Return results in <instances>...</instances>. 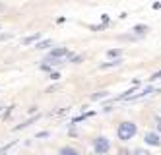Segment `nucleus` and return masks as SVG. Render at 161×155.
Wrapping results in <instances>:
<instances>
[{
	"mask_svg": "<svg viewBox=\"0 0 161 155\" xmlns=\"http://www.w3.org/2000/svg\"><path fill=\"white\" fill-rule=\"evenodd\" d=\"M136 132H138V126H136L134 122H122V124H119V130H117V134H119V138H120L122 141L134 138Z\"/></svg>",
	"mask_w": 161,
	"mask_h": 155,
	"instance_id": "obj_1",
	"label": "nucleus"
},
{
	"mask_svg": "<svg viewBox=\"0 0 161 155\" xmlns=\"http://www.w3.org/2000/svg\"><path fill=\"white\" fill-rule=\"evenodd\" d=\"M93 149H95V153H99V155L107 153V151L111 149V144H109V140H107V138H103V136L95 138V140H93Z\"/></svg>",
	"mask_w": 161,
	"mask_h": 155,
	"instance_id": "obj_2",
	"label": "nucleus"
},
{
	"mask_svg": "<svg viewBox=\"0 0 161 155\" xmlns=\"http://www.w3.org/2000/svg\"><path fill=\"white\" fill-rule=\"evenodd\" d=\"M146 144L147 146H159L161 144V140H159V134H155V132H147L146 134Z\"/></svg>",
	"mask_w": 161,
	"mask_h": 155,
	"instance_id": "obj_3",
	"label": "nucleus"
},
{
	"mask_svg": "<svg viewBox=\"0 0 161 155\" xmlns=\"http://www.w3.org/2000/svg\"><path fill=\"white\" fill-rule=\"evenodd\" d=\"M68 54V49L66 47H60V49H54L53 53H51V56L53 58H62V56H66Z\"/></svg>",
	"mask_w": 161,
	"mask_h": 155,
	"instance_id": "obj_4",
	"label": "nucleus"
},
{
	"mask_svg": "<svg viewBox=\"0 0 161 155\" xmlns=\"http://www.w3.org/2000/svg\"><path fill=\"white\" fill-rule=\"evenodd\" d=\"M60 155H80L74 147H62L60 149Z\"/></svg>",
	"mask_w": 161,
	"mask_h": 155,
	"instance_id": "obj_5",
	"label": "nucleus"
},
{
	"mask_svg": "<svg viewBox=\"0 0 161 155\" xmlns=\"http://www.w3.org/2000/svg\"><path fill=\"white\" fill-rule=\"evenodd\" d=\"M120 54H122V51H120V49H113V51H109V53H107V56H113V58H114V56H120Z\"/></svg>",
	"mask_w": 161,
	"mask_h": 155,
	"instance_id": "obj_6",
	"label": "nucleus"
},
{
	"mask_svg": "<svg viewBox=\"0 0 161 155\" xmlns=\"http://www.w3.org/2000/svg\"><path fill=\"white\" fill-rule=\"evenodd\" d=\"M35 39H39V35H31V37H27V39H25L24 43H25V45H29V43H33Z\"/></svg>",
	"mask_w": 161,
	"mask_h": 155,
	"instance_id": "obj_7",
	"label": "nucleus"
},
{
	"mask_svg": "<svg viewBox=\"0 0 161 155\" xmlns=\"http://www.w3.org/2000/svg\"><path fill=\"white\" fill-rule=\"evenodd\" d=\"M103 97H107V91H101V93L93 95V97H91V99H103Z\"/></svg>",
	"mask_w": 161,
	"mask_h": 155,
	"instance_id": "obj_8",
	"label": "nucleus"
},
{
	"mask_svg": "<svg viewBox=\"0 0 161 155\" xmlns=\"http://www.w3.org/2000/svg\"><path fill=\"white\" fill-rule=\"evenodd\" d=\"M146 29H147L146 25H136V27H134V31H136V33H144Z\"/></svg>",
	"mask_w": 161,
	"mask_h": 155,
	"instance_id": "obj_9",
	"label": "nucleus"
},
{
	"mask_svg": "<svg viewBox=\"0 0 161 155\" xmlns=\"http://www.w3.org/2000/svg\"><path fill=\"white\" fill-rule=\"evenodd\" d=\"M117 64H120V60H113V62H107V64H103L101 68H107V66H117Z\"/></svg>",
	"mask_w": 161,
	"mask_h": 155,
	"instance_id": "obj_10",
	"label": "nucleus"
},
{
	"mask_svg": "<svg viewBox=\"0 0 161 155\" xmlns=\"http://www.w3.org/2000/svg\"><path fill=\"white\" fill-rule=\"evenodd\" d=\"M51 45V41H45V43H39L37 45V49H45V47H49Z\"/></svg>",
	"mask_w": 161,
	"mask_h": 155,
	"instance_id": "obj_11",
	"label": "nucleus"
},
{
	"mask_svg": "<svg viewBox=\"0 0 161 155\" xmlns=\"http://www.w3.org/2000/svg\"><path fill=\"white\" fill-rule=\"evenodd\" d=\"M119 155H132V153H130L128 149H120V151H119Z\"/></svg>",
	"mask_w": 161,
	"mask_h": 155,
	"instance_id": "obj_12",
	"label": "nucleus"
},
{
	"mask_svg": "<svg viewBox=\"0 0 161 155\" xmlns=\"http://www.w3.org/2000/svg\"><path fill=\"white\" fill-rule=\"evenodd\" d=\"M152 80H161V72H155V74L152 76Z\"/></svg>",
	"mask_w": 161,
	"mask_h": 155,
	"instance_id": "obj_13",
	"label": "nucleus"
},
{
	"mask_svg": "<svg viewBox=\"0 0 161 155\" xmlns=\"http://www.w3.org/2000/svg\"><path fill=\"white\" fill-rule=\"evenodd\" d=\"M136 155H149V153H147V151H144V149H138V151H136Z\"/></svg>",
	"mask_w": 161,
	"mask_h": 155,
	"instance_id": "obj_14",
	"label": "nucleus"
},
{
	"mask_svg": "<svg viewBox=\"0 0 161 155\" xmlns=\"http://www.w3.org/2000/svg\"><path fill=\"white\" fill-rule=\"evenodd\" d=\"M157 130H159V132H161V122H157Z\"/></svg>",
	"mask_w": 161,
	"mask_h": 155,
	"instance_id": "obj_15",
	"label": "nucleus"
}]
</instances>
